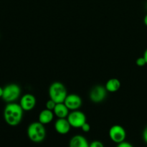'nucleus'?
Wrapping results in <instances>:
<instances>
[{
	"instance_id": "obj_1",
	"label": "nucleus",
	"mask_w": 147,
	"mask_h": 147,
	"mask_svg": "<svg viewBox=\"0 0 147 147\" xmlns=\"http://www.w3.org/2000/svg\"><path fill=\"white\" fill-rule=\"evenodd\" d=\"M24 110L20 104L8 103L4 111V119L6 123L11 126H16L20 123L23 117Z\"/></svg>"
},
{
	"instance_id": "obj_2",
	"label": "nucleus",
	"mask_w": 147,
	"mask_h": 147,
	"mask_svg": "<svg viewBox=\"0 0 147 147\" xmlns=\"http://www.w3.org/2000/svg\"><path fill=\"white\" fill-rule=\"evenodd\" d=\"M28 138L34 143H40L43 142L46 137V129L44 124L40 121L30 123L27 128Z\"/></svg>"
},
{
	"instance_id": "obj_3",
	"label": "nucleus",
	"mask_w": 147,
	"mask_h": 147,
	"mask_svg": "<svg viewBox=\"0 0 147 147\" xmlns=\"http://www.w3.org/2000/svg\"><path fill=\"white\" fill-rule=\"evenodd\" d=\"M67 96V90L63 83L60 82H55L50 85L49 88L50 99L54 100L56 103H64Z\"/></svg>"
},
{
	"instance_id": "obj_4",
	"label": "nucleus",
	"mask_w": 147,
	"mask_h": 147,
	"mask_svg": "<svg viewBox=\"0 0 147 147\" xmlns=\"http://www.w3.org/2000/svg\"><path fill=\"white\" fill-rule=\"evenodd\" d=\"M21 93V89L18 85L11 83L3 88L2 98L7 103H12L19 98Z\"/></svg>"
},
{
	"instance_id": "obj_5",
	"label": "nucleus",
	"mask_w": 147,
	"mask_h": 147,
	"mask_svg": "<svg viewBox=\"0 0 147 147\" xmlns=\"http://www.w3.org/2000/svg\"><path fill=\"white\" fill-rule=\"evenodd\" d=\"M67 119L71 127L76 129L81 128L86 122V116L85 113L78 110L73 111L71 113H69Z\"/></svg>"
},
{
	"instance_id": "obj_6",
	"label": "nucleus",
	"mask_w": 147,
	"mask_h": 147,
	"mask_svg": "<svg viewBox=\"0 0 147 147\" xmlns=\"http://www.w3.org/2000/svg\"><path fill=\"white\" fill-rule=\"evenodd\" d=\"M109 135L112 142L119 144L125 141L126 137V132L123 126L120 125H113L109 129Z\"/></svg>"
},
{
	"instance_id": "obj_7",
	"label": "nucleus",
	"mask_w": 147,
	"mask_h": 147,
	"mask_svg": "<svg viewBox=\"0 0 147 147\" xmlns=\"http://www.w3.org/2000/svg\"><path fill=\"white\" fill-rule=\"evenodd\" d=\"M106 93H107V90L106 89V87L102 86H96L90 90L89 98L93 103H100L106 98Z\"/></svg>"
},
{
	"instance_id": "obj_8",
	"label": "nucleus",
	"mask_w": 147,
	"mask_h": 147,
	"mask_svg": "<svg viewBox=\"0 0 147 147\" xmlns=\"http://www.w3.org/2000/svg\"><path fill=\"white\" fill-rule=\"evenodd\" d=\"M64 103L69 110H78L82 105V99L78 95L69 94L66 96Z\"/></svg>"
},
{
	"instance_id": "obj_9",
	"label": "nucleus",
	"mask_w": 147,
	"mask_h": 147,
	"mask_svg": "<svg viewBox=\"0 0 147 147\" xmlns=\"http://www.w3.org/2000/svg\"><path fill=\"white\" fill-rule=\"evenodd\" d=\"M20 105L22 109L26 111L32 110L36 105V98L33 95L27 93L24 94L20 99Z\"/></svg>"
},
{
	"instance_id": "obj_10",
	"label": "nucleus",
	"mask_w": 147,
	"mask_h": 147,
	"mask_svg": "<svg viewBox=\"0 0 147 147\" xmlns=\"http://www.w3.org/2000/svg\"><path fill=\"white\" fill-rule=\"evenodd\" d=\"M71 126L67 119H58L55 123V129L60 134H67Z\"/></svg>"
},
{
	"instance_id": "obj_11",
	"label": "nucleus",
	"mask_w": 147,
	"mask_h": 147,
	"mask_svg": "<svg viewBox=\"0 0 147 147\" xmlns=\"http://www.w3.org/2000/svg\"><path fill=\"white\" fill-rule=\"evenodd\" d=\"M69 147H89V143L82 135H76L70 139Z\"/></svg>"
},
{
	"instance_id": "obj_12",
	"label": "nucleus",
	"mask_w": 147,
	"mask_h": 147,
	"mask_svg": "<svg viewBox=\"0 0 147 147\" xmlns=\"http://www.w3.org/2000/svg\"><path fill=\"white\" fill-rule=\"evenodd\" d=\"M53 113L58 119H65L69 114V109L64 103H59L56 104Z\"/></svg>"
},
{
	"instance_id": "obj_13",
	"label": "nucleus",
	"mask_w": 147,
	"mask_h": 147,
	"mask_svg": "<svg viewBox=\"0 0 147 147\" xmlns=\"http://www.w3.org/2000/svg\"><path fill=\"white\" fill-rule=\"evenodd\" d=\"M54 115L53 111H50L47 109H45V110L42 111L39 115V121L44 125L48 124L53 120Z\"/></svg>"
},
{
	"instance_id": "obj_14",
	"label": "nucleus",
	"mask_w": 147,
	"mask_h": 147,
	"mask_svg": "<svg viewBox=\"0 0 147 147\" xmlns=\"http://www.w3.org/2000/svg\"><path fill=\"white\" fill-rule=\"evenodd\" d=\"M105 87L107 91L114 93V92L118 91L121 88V82L116 78H111L106 82Z\"/></svg>"
},
{
	"instance_id": "obj_15",
	"label": "nucleus",
	"mask_w": 147,
	"mask_h": 147,
	"mask_svg": "<svg viewBox=\"0 0 147 147\" xmlns=\"http://www.w3.org/2000/svg\"><path fill=\"white\" fill-rule=\"evenodd\" d=\"M56 104H57V103H56L54 100L50 99V100H47V103H46V109H49V110H50V111H53V110H54Z\"/></svg>"
},
{
	"instance_id": "obj_16",
	"label": "nucleus",
	"mask_w": 147,
	"mask_h": 147,
	"mask_svg": "<svg viewBox=\"0 0 147 147\" xmlns=\"http://www.w3.org/2000/svg\"><path fill=\"white\" fill-rule=\"evenodd\" d=\"M89 147H104V145L100 141L96 140L89 144Z\"/></svg>"
},
{
	"instance_id": "obj_17",
	"label": "nucleus",
	"mask_w": 147,
	"mask_h": 147,
	"mask_svg": "<svg viewBox=\"0 0 147 147\" xmlns=\"http://www.w3.org/2000/svg\"><path fill=\"white\" fill-rule=\"evenodd\" d=\"M136 63L138 66H139V67H143V66H144L146 64V60H145L144 57H139V58L136 60Z\"/></svg>"
},
{
	"instance_id": "obj_18",
	"label": "nucleus",
	"mask_w": 147,
	"mask_h": 147,
	"mask_svg": "<svg viewBox=\"0 0 147 147\" xmlns=\"http://www.w3.org/2000/svg\"><path fill=\"white\" fill-rule=\"evenodd\" d=\"M80 129H82V131H83V132H86V133H87V132L90 131V126L89 123H88L87 122H86V123H85L84 124L81 126V128H80Z\"/></svg>"
},
{
	"instance_id": "obj_19",
	"label": "nucleus",
	"mask_w": 147,
	"mask_h": 147,
	"mask_svg": "<svg viewBox=\"0 0 147 147\" xmlns=\"http://www.w3.org/2000/svg\"><path fill=\"white\" fill-rule=\"evenodd\" d=\"M117 147H134V146L131 144L129 143V142H125L124 141V142H121V143L118 144Z\"/></svg>"
},
{
	"instance_id": "obj_20",
	"label": "nucleus",
	"mask_w": 147,
	"mask_h": 147,
	"mask_svg": "<svg viewBox=\"0 0 147 147\" xmlns=\"http://www.w3.org/2000/svg\"><path fill=\"white\" fill-rule=\"evenodd\" d=\"M143 139L147 144V126H146V128H145L143 131Z\"/></svg>"
},
{
	"instance_id": "obj_21",
	"label": "nucleus",
	"mask_w": 147,
	"mask_h": 147,
	"mask_svg": "<svg viewBox=\"0 0 147 147\" xmlns=\"http://www.w3.org/2000/svg\"><path fill=\"white\" fill-rule=\"evenodd\" d=\"M143 57H144L145 60H146V64H147V48L146 49V50H145L144 53V56H143Z\"/></svg>"
},
{
	"instance_id": "obj_22",
	"label": "nucleus",
	"mask_w": 147,
	"mask_h": 147,
	"mask_svg": "<svg viewBox=\"0 0 147 147\" xmlns=\"http://www.w3.org/2000/svg\"><path fill=\"white\" fill-rule=\"evenodd\" d=\"M144 22L145 25L147 27V14H146V16L144 17Z\"/></svg>"
},
{
	"instance_id": "obj_23",
	"label": "nucleus",
	"mask_w": 147,
	"mask_h": 147,
	"mask_svg": "<svg viewBox=\"0 0 147 147\" xmlns=\"http://www.w3.org/2000/svg\"><path fill=\"white\" fill-rule=\"evenodd\" d=\"M3 95V88L1 87H0V98L2 97Z\"/></svg>"
},
{
	"instance_id": "obj_24",
	"label": "nucleus",
	"mask_w": 147,
	"mask_h": 147,
	"mask_svg": "<svg viewBox=\"0 0 147 147\" xmlns=\"http://www.w3.org/2000/svg\"><path fill=\"white\" fill-rule=\"evenodd\" d=\"M146 8H147V4H146Z\"/></svg>"
}]
</instances>
